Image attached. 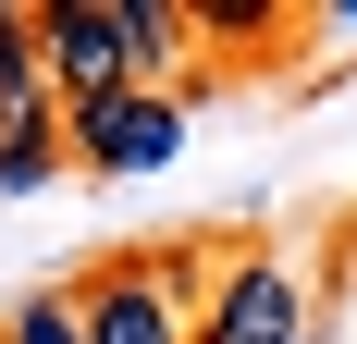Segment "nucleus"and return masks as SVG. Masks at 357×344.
Segmentation results:
<instances>
[{
	"mask_svg": "<svg viewBox=\"0 0 357 344\" xmlns=\"http://www.w3.org/2000/svg\"><path fill=\"white\" fill-rule=\"evenodd\" d=\"M13 344H86L74 295H25V308H13Z\"/></svg>",
	"mask_w": 357,
	"mask_h": 344,
	"instance_id": "obj_5",
	"label": "nucleus"
},
{
	"mask_svg": "<svg viewBox=\"0 0 357 344\" xmlns=\"http://www.w3.org/2000/svg\"><path fill=\"white\" fill-rule=\"evenodd\" d=\"M308 271H296L284 246H259V258H234V271L197 295V344H308Z\"/></svg>",
	"mask_w": 357,
	"mask_h": 344,
	"instance_id": "obj_3",
	"label": "nucleus"
},
{
	"mask_svg": "<svg viewBox=\"0 0 357 344\" xmlns=\"http://www.w3.org/2000/svg\"><path fill=\"white\" fill-rule=\"evenodd\" d=\"M62 172V148H0V197H25V185H50Z\"/></svg>",
	"mask_w": 357,
	"mask_h": 344,
	"instance_id": "obj_6",
	"label": "nucleus"
},
{
	"mask_svg": "<svg viewBox=\"0 0 357 344\" xmlns=\"http://www.w3.org/2000/svg\"><path fill=\"white\" fill-rule=\"evenodd\" d=\"M37 74H50L62 123L99 111V99H123V86H148V62H136V0H62V13H37Z\"/></svg>",
	"mask_w": 357,
	"mask_h": 344,
	"instance_id": "obj_1",
	"label": "nucleus"
},
{
	"mask_svg": "<svg viewBox=\"0 0 357 344\" xmlns=\"http://www.w3.org/2000/svg\"><path fill=\"white\" fill-rule=\"evenodd\" d=\"M62 148H74V160H99V172H160V160L185 148V99H173V86H123V99L74 111Z\"/></svg>",
	"mask_w": 357,
	"mask_h": 344,
	"instance_id": "obj_4",
	"label": "nucleus"
},
{
	"mask_svg": "<svg viewBox=\"0 0 357 344\" xmlns=\"http://www.w3.org/2000/svg\"><path fill=\"white\" fill-rule=\"evenodd\" d=\"M74 320H86V344H197V271H185V246L111 258L74 295Z\"/></svg>",
	"mask_w": 357,
	"mask_h": 344,
	"instance_id": "obj_2",
	"label": "nucleus"
}]
</instances>
